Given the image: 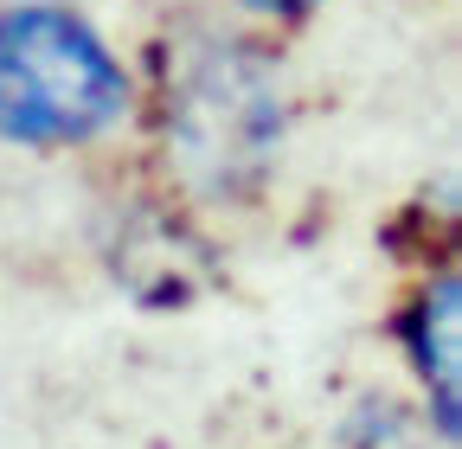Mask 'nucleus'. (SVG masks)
<instances>
[{"label": "nucleus", "instance_id": "nucleus-1", "mask_svg": "<svg viewBox=\"0 0 462 449\" xmlns=\"http://www.w3.org/2000/svg\"><path fill=\"white\" fill-rule=\"evenodd\" d=\"M129 109V78L109 45L65 7L0 14V135L14 142H90Z\"/></svg>", "mask_w": 462, "mask_h": 449}, {"label": "nucleus", "instance_id": "nucleus-2", "mask_svg": "<svg viewBox=\"0 0 462 449\" xmlns=\"http://www.w3.org/2000/svg\"><path fill=\"white\" fill-rule=\"evenodd\" d=\"M167 123L180 129V148L199 174L231 180V167L270 148L276 109L263 96V78L245 59H206L180 78V90L167 96Z\"/></svg>", "mask_w": 462, "mask_h": 449}, {"label": "nucleus", "instance_id": "nucleus-3", "mask_svg": "<svg viewBox=\"0 0 462 449\" xmlns=\"http://www.w3.org/2000/svg\"><path fill=\"white\" fill-rule=\"evenodd\" d=\"M456 315H462V302H456L449 276L437 289H424V302L411 308V353H418V372L437 391L443 436H456Z\"/></svg>", "mask_w": 462, "mask_h": 449}, {"label": "nucleus", "instance_id": "nucleus-4", "mask_svg": "<svg viewBox=\"0 0 462 449\" xmlns=\"http://www.w3.org/2000/svg\"><path fill=\"white\" fill-rule=\"evenodd\" d=\"M245 7H257V14H302V7H315V0H245Z\"/></svg>", "mask_w": 462, "mask_h": 449}]
</instances>
